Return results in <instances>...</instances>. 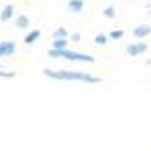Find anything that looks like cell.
<instances>
[{
	"mask_svg": "<svg viewBox=\"0 0 151 151\" xmlns=\"http://www.w3.org/2000/svg\"><path fill=\"white\" fill-rule=\"evenodd\" d=\"M44 75L55 80H77V82H86V84L100 82L99 77H93V75L82 73V71H71V69H44Z\"/></svg>",
	"mask_w": 151,
	"mask_h": 151,
	"instance_id": "6da1fadb",
	"label": "cell"
},
{
	"mask_svg": "<svg viewBox=\"0 0 151 151\" xmlns=\"http://www.w3.org/2000/svg\"><path fill=\"white\" fill-rule=\"evenodd\" d=\"M47 55L51 58H66L71 62H95V57L91 55H84V53H77V51H69V49H57L51 47L47 51Z\"/></svg>",
	"mask_w": 151,
	"mask_h": 151,
	"instance_id": "7a4b0ae2",
	"label": "cell"
},
{
	"mask_svg": "<svg viewBox=\"0 0 151 151\" xmlns=\"http://www.w3.org/2000/svg\"><path fill=\"white\" fill-rule=\"evenodd\" d=\"M147 51V46L144 44V42H138V44H129L126 47V53L129 57H138V55H142V53Z\"/></svg>",
	"mask_w": 151,
	"mask_h": 151,
	"instance_id": "3957f363",
	"label": "cell"
},
{
	"mask_svg": "<svg viewBox=\"0 0 151 151\" xmlns=\"http://www.w3.org/2000/svg\"><path fill=\"white\" fill-rule=\"evenodd\" d=\"M15 51H17L15 42H11V40L0 42V57H11V55H15Z\"/></svg>",
	"mask_w": 151,
	"mask_h": 151,
	"instance_id": "277c9868",
	"label": "cell"
},
{
	"mask_svg": "<svg viewBox=\"0 0 151 151\" xmlns=\"http://www.w3.org/2000/svg\"><path fill=\"white\" fill-rule=\"evenodd\" d=\"M149 33H151V27H149V26H146V24L135 27V31H133V35H135L137 38H144V37H147Z\"/></svg>",
	"mask_w": 151,
	"mask_h": 151,
	"instance_id": "5b68a950",
	"label": "cell"
},
{
	"mask_svg": "<svg viewBox=\"0 0 151 151\" xmlns=\"http://www.w3.org/2000/svg\"><path fill=\"white\" fill-rule=\"evenodd\" d=\"M15 15V7L11 4H7L4 9H2V15H0V20L2 22H7V20H11V17Z\"/></svg>",
	"mask_w": 151,
	"mask_h": 151,
	"instance_id": "8992f818",
	"label": "cell"
},
{
	"mask_svg": "<svg viewBox=\"0 0 151 151\" xmlns=\"http://www.w3.org/2000/svg\"><path fill=\"white\" fill-rule=\"evenodd\" d=\"M68 7H69L71 13H80L82 9H84V2H82V0H69Z\"/></svg>",
	"mask_w": 151,
	"mask_h": 151,
	"instance_id": "52a82bcc",
	"label": "cell"
},
{
	"mask_svg": "<svg viewBox=\"0 0 151 151\" xmlns=\"http://www.w3.org/2000/svg\"><path fill=\"white\" fill-rule=\"evenodd\" d=\"M40 38V31L38 29H33V31H29V33L26 35V38H24V42L27 46H31V44H35V42Z\"/></svg>",
	"mask_w": 151,
	"mask_h": 151,
	"instance_id": "ba28073f",
	"label": "cell"
},
{
	"mask_svg": "<svg viewBox=\"0 0 151 151\" xmlns=\"http://www.w3.org/2000/svg\"><path fill=\"white\" fill-rule=\"evenodd\" d=\"M15 24H17L18 29H26V27H29V18L26 15H18L17 20H15Z\"/></svg>",
	"mask_w": 151,
	"mask_h": 151,
	"instance_id": "9c48e42d",
	"label": "cell"
},
{
	"mask_svg": "<svg viewBox=\"0 0 151 151\" xmlns=\"http://www.w3.org/2000/svg\"><path fill=\"white\" fill-rule=\"evenodd\" d=\"M53 47H57V49H66V47H68V40H66V38H55V40H53Z\"/></svg>",
	"mask_w": 151,
	"mask_h": 151,
	"instance_id": "30bf717a",
	"label": "cell"
},
{
	"mask_svg": "<svg viewBox=\"0 0 151 151\" xmlns=\"http://www.w3.org/2000/svg\"><path fill=\"white\" fill-rule=\"evenodd\" d=\"M104 17H106V18H115V17H116V9H115L113 6L106 7V9H104Z\"/></svg>",
	"mask_w": 151,
	"mask_h": 151,
	"instance_id": "8fae6325",
	"label": "cell"
},
{
	"mask_svg": "<svg viewBox=\"0 0 151 151\" xmlns=\"http://www.w3.org/2000/svg\"><path fill=\"white\" fill-rule=\"evenodd\" d=\"M53 38H68V31L64 27H58L55 33H53Z\"/></svg>",
	"mask_w": 151,
	"mask_h": 151,
	"instance_id": "7c38bea8",
	"label": "cell"
},
{
	"mask_svg": "<svg viewBox=\"0 0 151 151\" xmlns=\"http://www.w3.org/2000/svg\"><path fill=\"white\" fill-rule=\"evenodd\" d=\"M106 42H107V37H106V35H96V37H95V44L104 46Z\"/></svg>",
	"mask_w": 151,
	"mask_h": 151,
	"instance_id": "4fadbf2b",
	"label": "cell"
},
{
	"mask_svg": "<svg viewBox=\"0 0 151 151\" xmlns=\"http://www.w3.org/2000/svg\"><path fill=\"white\" fill-rule=\"evenodd\" d=\"M0 77H2V78H13L15 73H11V71H4L2 68H0Z\"/></svg>",
	"mask_w": 151,
	"mask_h": 151,
	"instance_id": "5bb4252c",
	"label": "cell"
},
{
	"mask_svg": "<svg viewBox=\"0 0 151 151\" xmlns=\"http://www.w3.org/2000/svg\"><path fill=\"white\" fill-rule=\"evenodd\" d=\"M122 35H124V31H120V29L116 31V29H115V31H111V35H109V37L116 40V38H122Z\"/></svg>",
	"mask_w": 151,
	"mask_h": 151,
	"instance_id": "9a60e30c",
	"label": "cell"
},
{
	"mask_svg": "<svg viewBox=\"0 0 151 151\" xmlns=\"http://www.w3.org/2000/svg\"><path fill=\"white\" fill-rule=\"evenodd\" d=\"M73 40L78 42V40H80V33H73Z\"/></svg>",
	"mask_w": 151,
	"mask_h": 151,
	"instance_id": "2e32d148",
	"label": "cell"
},
{
	"mask_svg": "<svg viewBox=\"0 0 151 151\" xmlns=\"http://www.w3.org/2000/svg\"><path fill=\"white\" fill-rule=\"evenodd\" d=\"M146 64H147V66H151V58H149V60H147V62H146Z\"/></svg>",
	"mask_w": 151,
	"mask_h": 151,
	"instance_id": "e0dca14e",
	"label": "cell"
}]
</instances>
